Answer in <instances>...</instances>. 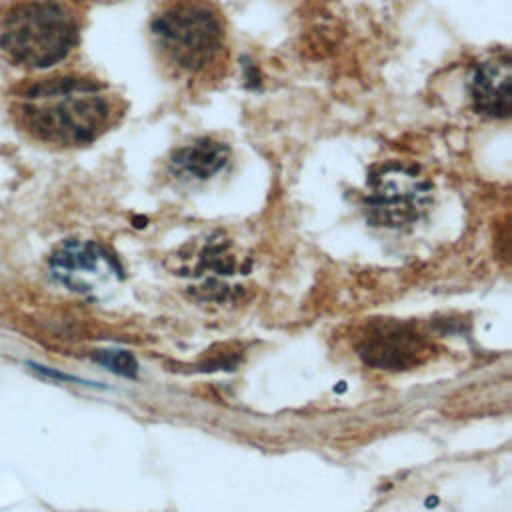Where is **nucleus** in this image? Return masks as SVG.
Listing matches in <instances>:
<instances>
[{
	"label": "nucleus",
	"instance_id": "1",
	"mask_svg": "<svg viewBox=\"0 0 512 512\" xmlns=\"http://www.w3.org/2000/svg\"><path fill=\"white\" fill-rule=\"evenodd\" d=\"M8 110L26 138L52 148H78L118 122L122 102L96 78L54 74L12 90Z\"/></svg>",
	"mask_w": 512,
	"mask_h": 512
},
{
	"label": "nucleus",
	"instance_id": "7",
	"mask_svg": "<svg viewBox=\"0 0 512 512\" xmlns=\"http://www.w3.org/2000/svg\"><path fill=\"white\" fill-rule=\"evenodd\" d=\"M508 52L488 58L476 66L470 80V98L478 114L508 118L512 110V68Z\"/></svg>",
	"mask_w": 512,
	"mask_h": 512
},
{
	"label": "nucleus",
	"instance_id": "4",
	"mask_svg": "<svg viewBox=\"0 0 512 512\" xmlns=\"http://www.w3.org/2000/svg\"><path fill=\"white\" fill-rule=\"evenodd\" d=\"M432 204V182L404 162L376 166L366 178L364 210L376 226L404 228L418 222Z\"/></svg>",
	"mask_w": 512,
	"mask_h": 512
},
{
	"label": "nucleus",
	"instance_id": "8",
	"mask_svg": "<svg viewBox=\"0 0 512 512\" xmlns=\"http://www.w3.org/2000/svg\"><path fill=\"white\" fill-rule=\"evenodd\" d=\"M230 148L214 138H198L176 148L168 160V172L182 182H204L226 170Z\"/></svg>",
	"mask_w": 512,
	"mask_h": 512
},
{
	"label": "nucleus",
	"instance_id": "9",
	"mask_svg": "<svg viewBox=\"0 0 512 512\" xmlns=\"http://www.w3.org/2000/svg\"><path fill=\"white\" fill-rule=\"evenodd\" d=\"M94 360L98 364H102L106 370L118 374V376H126V378H132L136 376L138 372V364H136V358L126 352V350H118V348H112V350H98L94 354Z\"/></svg>",
	"mask_w": 512,
	"mask_h": 512
},
{
	"label": "nucleus",
	"instance_id": "2",
	"mask_svg": "<svg viewBox=\"0 0 512 512\" xmlns=\"http://www.w3.org/2000/svg\"><path fill=\"white\" fill-rule=\"evenodd\" d=\"M150 40L182 80L214 78L228 60L224 18L210 0H164L150 20Z\"/></svg>",
	"mask_w": 512,
	"mask_h": 512
},
{
	"label": "nucleus",
	"instance_id": "6",
	"mask_svg": "<svg viewBox=\"0 0 512 512\" xmlns=\"http://www.w3.org/2000/svg\"><path fill=\"white\" fill-rule=\"evenodd\" d=\"M424 352L422 338L406 324L378 322L374 324L360 344L362 358L378 368H406L418 362Z\"/></svg>",
	"mask_w": 512,
	"mask_h": 512
},
{
	"label": "nucleus",
	"instance_id": "10",
	"mask_svg": "<svg viewBox=\"0 0 512 512\" xmlns=\"http://www.w3.org/2000/svg\"><path fill=\"white\" fill-rule=\"evenodd\" d=\"M60 2H64V0H60Z\"/></svg>",
	"mask_w": 512,
	"mask_h": 512
},
{
	"label": "nucleus",
	"instance_id": "3",
	"mask_svg": "<svg viewBox=\"0 0 512 512\" xmlns=\"http://www.w3.org/2000/svg\"><path fill=\"white\" fill-rule=\"evenodd\" d=\"M80 38L78 18L60 0H14L0 8V56L20 68L64 62Z\"/></svg>",
	"mask_w": 512,
	"mask_h": 512
},
{
	"label": "nucleus",
	"instance_id": "5",
	"mask_svg": "<svg viewBox=\"0 0 512 512\" xmlns=\"http://www.w3.org/2000/svg\"><path fill=\"white\" fill-rule=\"evenodd\" d=\"M56 282L84 296H100L122 280L116 258L98 242L66 240L48 258Z\"/></svg>",
	"mask_w": 512,
	"mask_h": 512
}]
</instances>
